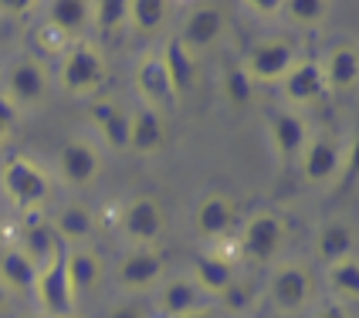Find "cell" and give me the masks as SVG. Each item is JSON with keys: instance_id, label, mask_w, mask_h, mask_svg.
<instances>
[{"instance_id": "1", "label": "cell", "mask_w": 359, "mask_h": 318, "mask_svg": "<svg viewBox=\"0 0 359 318\" xmlns=\"http://www.w3.org/2000/svg\"><path fill=\"white\" fill-rule=\"evenodd\" d=\"M0 190L18 207L20 214H41L55 193V183L48 170L31 156H7L0 163Z\"/></svg>"}, {"instance_id": "2", "label": "cell", "mask_w": 359, "mask_h": 318, "mask_svg": "<svg viewBox=\"0 0 359 318\" xmlns=\"http://www.w3.org/2000/svg\"><path fill=\"white\" fill-rule=\"evenodd\" d=\"M105 85V55L95 41L79 38L58 64V88L72 99H99Z\"/></svg>"}, {"instance_id": "3", "label": "cell", "mask_w": 359, "mask_h": 318, "mask_svg": "<svg viewBox=\"0 0 359 318\" xmlns=\"http://www.w3.org/2000/svg\"><path fill=\"white\" fill-rule=\"evenodd\" d=\"M4 99L11 102L18 112H34L41 109L48 95H51V71L48 61L38 55H18L4 71V85H0Z\"/></svg>"}, {"instance_id": "4", "label": "cell", "mask_w": 359, "mask_h": 318, "mask_svg": "<svg viewBox=\"0 0 359 318\" xmlns=\"http://www.w3.org/2000/svg\"><path fill=\"white\" fill-rule=\"evenodd\" d=\"M316 298V275L302 261H278L268 281V301L281 315H299Z\"/></svg>"}, {"instance_id": "5", "label": "cell", "mask_w": 359, "mask_h": 318, "mask_svg": "<svg viewBox=\"0 0 359 318\" xmlns=\"http://www.w3.org/2000/svg\"><path fill=\"white\" fill-rule=\"evenodd\" d=\"M285 247V220L275 210H255L238 234V258L248 264H271Z\"/></svg>"}, {"instance_id": "6", "label": "cell", "mask_w": 359, "mask_h": 318, "mask_svg": "<svg viewBox=\"0 0 359 318\" xmlns=\"http://www.w3.org/2000/svg\"><path fill=\"white\" fill-rule=\"evenodd\" d=\"M342 163H346V149H342L339 136L336 132H312L299 156V173L309 186L329 190L342 177Z\"/></svg>"}, {"instance_id": "7", "label": "cell", "mask_w": 359, "mask_h": 318, "mask_svg": "<svg viewBox=\"0 0 359 318\" xmlns=\"http://www.w3.org/2000/svg\"><path fill=\"white\" fill-rule=\"evenodd\" d=\"M119 227L133 247H142V251L156 247V240L166 234V210H163L160 197H153V193L129 197L122 207Z\"/></svg>"}, {"instance_id": "8", "label": "cell", "mask_w": 359, "mask_h": 318, "mask_svg": "<svg viewBox=\"0 0 359 318\" xmlns=\"http://www.w3.org/2000/svg\"><path fill=\"white\" fill-rule=\"evenodd\" d=\"M299 48H295V41L288 38H264L258 41L251 51H248V58L241 61L244 64V71H248V78L255 81V85H275L281 81L288 71H292V64L299 61Z\"/></svg>"}, {"instance_id": "9", "label": "cell", "mask_w": 359, "mask_h": 318, "mask_svg": "<svg viewBox=\"0 0 359 318\" xmlns=\"http://www.w3.org/2000/svg\"><path fill=\"white\" fill-rule=\"evenodd\" d=\"M102 177V153L99 146L85 136H72L65 139L58 149V179L72 190H88L95 186Z\"/></svg>"}, {"instance_id": "10", "label": "cell", "mask_w": 359, "mask_h": 318, "mask_svg": "<svg viewBox=\"0 0 359 318\" xmlns=\"http://www.w3.org/2000/svg\"><path fill=\"white\" fill-rule=\"evenodd\" d=\"M133 88L140 95V105H149V109H156L163 116L170 109H177V102H180V95L173 92V81L166 75V64H163L160 51L140 55L136 68H133Z\"/></svg>"}, {"instance_id": "11", "label": "cell", "mask_w": 359, "mask_h": 318, "mask_svg": "<svg viewBox=\"0 0 359 318\" xmlns=\"http://www.w3.org/2000/svg\"><path fill=\"white\" fill-rule=\"evenodd\" d=\"M224 34H227V11L220 4H197L183 18V27H180L177 41L194 58H200L203 51H210L214 44H220Z\"/></svg>"}, {"instance_id": "12", "label": "cell", "mask_w": 359, "mask_h": 318, "mask_svg": "<svg viewBox=\"0 0 359 318\" xmlns=\"http://www.w3.org/2000/svg\"><path fill=\"white\" fill-rule=\"evenodd\" d=\"M34 301H38L41 315L44 318H68L75 315V291H72V284L65 278V264H61V254L58 258H51L44 268H38V281H34Z\"/></svg>"}, {"instance_id": "13", "label": "cell", "mask_w": 359, "mask_h": 318, "mask_svg": "<svg viewBox=\"0 0 359 318\" xmlns=\"http://www.w3.org/2000/svg\"><path fill=\"white\" fill-rule=\"evenodd\" d=\"M166 275V261L156 247L142 251L133 247L126 258L116 264V284H119L126 295H142V291H153Z\"/></svg>"}, {"instance_id": "14", "label": "cell", "mask_w": 359, "mask_h": 318, "mask_svg": "<svg viewBox=\"0 0 359 318\" xmlns=\"http://www.w3.org/2000/svg\"><path fill=\"white\" fill-rule=\"evenodd\" d=\"M312 254L325 268L349 258V254H356V223H353V217L332 214V217L322 220L316 227V237H312Z\"/></svg>"}, {"instance_id": "15", "label": "cell", "mask_w": 359, "mask_h": 318, "mask_svg": "<svg viewBox=\"0 0 359 318\" xmlns=\"http://www.w3.org/2000/svg\"><path fill=\"white\" fill-rule=\"evenodd\" d=\"M281 85V95L285 102L299 112L305 105H316L329 95V88H325V78H322V64L316 58H299L292 64V71L278 81Z\"/></svg>"}, {"instance_id": "16", "label": "cell", "mask_w": 359, "mask_h": 318, "mask_svg": "<svg viewBox=\"0 0 359 318\" xmlns=\"http://www.w3.org/2000/svg\"><path fill=\"white\" fill-rule=\"evenodd\" d=\"M61 264H65V278L72 284L75 298H88L102 288L105 278V264H102L99 251L92 244H81V247H65L61 251Z\"/></svg>"}, {"instance_id": "17", "label": "cell", "mask_w": 359, "mask_h": 318, "mask_svg": "<svg viewBox=\"0 0 359 318\" xmlns=\"http://www.w3.org/2000/svg\"><path fill=\"white\" fill-rule=\"evenodd\" d=\"M170 139V125L166 116L149 109V105H136L129 109V142H126V153H136V156H156Z\"/></svg>"}, {"instance_id": "18", "label": "cell", "mask_w": 359, "mask_h": 318, "mask_svg": "<svg viewBox=\"0 0 359 318\" xmlns=\"http://www.w3.org/2000/svg\"><path fill=\"white\" fill-rule=\"evenodd\" d=\"M234 220H238V203L227 193H203L194 210V230L200 240H224L234 230Z\"/></svg>"}, {"instance_id": "19", "label": "cell", "mask_w": 359, "mask_h": 318, "mask_svg": "<svg viewBox=\"0 0 359 318\" xmlns=\"http://www.w3.org/2000/svg\"><path fill=\"white\" fill-rule=\"evenodd\" d=\"M309 122L302 119V112L295 109H278L271 119H268V139H271V149L275 156L288 166V163H299L302 149L309 142Z\"/></svg>"}, {"instance_id": "20", "label": "cell", "mask_w": 359, "mask_h": 318, "mask_svg": "<svg viewBox=\"0 0 359 318\" xmlns=\"http://www.w3.org/2000/svg\"><path fill=\"white\" fill-rule=\"evenodd\" d=\"M88 119L95 125L102 146H109L112 153H126V142H129V109L119 99H109V95L92 99Z\"/></svg>"}, {"instance_id": "21", "label": "cell", "mask_w": 359, "mask_h": 318, "mask_svg": "<svg viewBox=\"0 0 359 318\" xmlns=\"http://www.w3.org/2000/svg\"><path fill=\"white\" fill-rule=\"evenodd\" d=\"M95 227H99L95 210H92L88 203H81V200H72V203L58 207L55 217H51V230H55V237L61 240V247H81V244H92Z\"/></svg>"}, {"instance_id": "22", "label": "cell", "mask_w": 359, "mask_h": 318, "mask_svg": "<svg viewBox=\"0 0 359 318\" xmlns=\"http://www.w3.org/2000/svg\"><path fill=\"white\" fill-rule=\"evenodd\" d=\"M190 281L197 284L200 295L207 298H220L234 281H238V261L220 254V251H207L194 261V271H190Z\"/></svg>"}, {"instance_id": "23", "label": "cell", "mask_w": 359, "mask_h": 318, "mask_svg": "<svg viewBox=\"0 0 359 318\" xmlns=\"http://www.w3.org/2000/svg\"><path fill=\"white\" fill-rule=\"evenodd\" d=\"M18 240H20V254H27V261L34 264V268H44L51 258H58L61 251V240L55 237V230H51V220H44L41 214H27L24 223H20L18 230Z\"/></svg>"}, {"instance_id": "24", "label": "cell", "mask_w": 359, "mask_h": 318, "mask_svg": "<svg viewBox=\"0 0 359 318\" xmlns=\"http://www.w3.org/2000/svg\"><path fill=\"white\" fill-rule=\"evenodd\" d=\"M322 64V78H325V88L329 92H353L359 85V51L356 44H336L325 58L319 61Z\"/></svg>"}, {"instance_id": "25", "label": "cell", "mask_w": 359, "mask_h": 318, "mask_svg": "<svg viewBox=\"0 0 359 318\" xmlns=\"http://www.w3.org/2000/svg\"><path fill=\"white\" fill-rule=\"evenodd\" d=\"M38 281V268L20 254L18 247H0V288L14 298V295H31Z\"/></svg>"}, {"instance_id": "26", "label": "cell", "mask_w": 359, "mask_h": 318, "mask_svg": "<svg viewBox=\"0 0 359 318\" xmlns=\"http://www.w3.org/2000/svg\"><path fill=\"white\" fill-rule=\"evenodd\" d=\"M200 298L203 295L190 281V275H180V278L163 281L160 295H156V312H160V318H183L187 312L200 308Z\"/></svg>"}, {"instance_id": "27", "label": "cell", "mask_w": 359, "mask_h": 318, "mask_svg": "<svg viewBox=\"0 0 359 318\" xmlns=\"http://www.w3.org/2000/svg\"><path fill=\"white\" fill-rule=\"evenodd\" d=\"M44 20L58 27L65 38L79 41V34H85L92 20V0H51L44 4Z\"/></svg>"}, {"instance_id": "28", "label": "cell", "mask_w": 359, "mask_h": 318, "mask_svg": "<svg viewBox=\"0 0 359 318\" xmlns=\"http://www.w3.org/2000/svg\"><path fill=\"white\" fill-rule=\"evenodd\" d=\"M160 58H163V64H166L170 81H173V92H177V95H187V92L197 85V58H194L177 38H170L163 44Z\"/></svg>"}, {"instance_id": "29", "label": "cell", "mask_w": 359, "mask_h": 318, "mask_svg": "<svg viewBox=\"0 0 359 318\" xmlns=\"http://www.w3.org/2000/svg\"><path fill=\"white\" fill-rule=\"evenodd\" d=\"M170 14H173L170 0H129V27L136 34H146V38L160 34Z\"/></svg>"}, {"instance_id": "30", "label": "cell", "mask_w": 359, "mask_h": 318, "mask_svg": "<svg viewBox=\"0 0 359 318\" xmlns=\"http://www.w3.org/2000/svg\"><path fill=\"white\" fill-rule=\"evenodd\" d=\"M325 281H329V291L336 295V301H342V305H356V298H359V258L349 254V258L329 264V268H325Z\"/></svg>"}, {"instance_id": "31", "label": "cell", "mask_w": 359, "mask_h": 318, "mask_svg": "<svg viewBox=\"0 0 359 318\" xmlns=\"http://www.w3.org/2000/svg\"><path fill=\"white\" fill-rule=\"evenodd\" d=\"M102 38H116L129 27V0H92V20Z\"/></svg>"}, {"instance_id": "32", "label": "cell", "mask_w": 359, "mask_h": 318, "mask_svg": "<svg viewBox=\"0 0 359 318\" xmlns=\"http://www.w3.org/2000/svg\"><path fill=\"white\" fill-rule=\"evenodd\" d=\"M220 92H224V102H227L234 112H244V109L255 102V81L248 78L244 64H231V68L224 71Z\"/></svg>"}, {"instance_id": "33", "label": "cell", "mask_w": 359, "mask_h": 318, "mask_svg": "<svg viewBox=\"0 0 359 318\" xmlns=\"http://www.w3.org/2000/svg\"><path fill=\"white\" fill-rule=\"evenodd\" d=\"M285 11H288V18H292V24L295 27H322L325 20H329V4L325 0H288L285 4Z\"/></svg>"}, {"instance_id": "34", "label": "cell", "mask_w": 359, "mask_h": 318, "mask_svg": "<svg viewBox=\"0 0 359 318\" xmlns=\"http://www.w3.org/2000/svg\"><path fill=\"white\" fill-rule=\"evenodd\" d=\"M34 44H38V51H41L38 58H41V61H48V58H65V51H68V48L75 44V41L65 38L58 27H51V24L44 20L38 31H34Z\"/></svg>"}, {"instance_id": "35", "label": "cell", "mask_w": 359, "mask_h": 318, "mask_svg": "<svg viewBox=\"0 0 359 318\" xmlns=\"http://www.w3.org/2000/svg\"><path fill=\"white\" fill-rule=\"evenodd\" d=\"M220 308H227V312H234V315H241V312H248V308H255V301H258V288L251 284V281H234L224 295H220Z\"/></svg>"}, {"instance_id": "36", "label": "cell", "mask_w": 359, "mask_h": 318, "mask_svg": "<svg viewBox=\"0 0 359 318\" xmlns=\"http://www.w3.org/2000/svg\"><path fill=\"white\" fill-rule=\"evenodd\" d=\"M38 7L34 0H0V18H31Z\"/></svg>"}, {"instance_id": "37", "label": "cell", "mask_w": 359, "mask_h": 318, "mask_svg": "<svg viewBox=\"0 0 359 318\" xmlns=\"http://www.w3.org/2000/svg\"><path fill=\"white\" fill-rule=\"evenodd\" d=\"M312 318H353V312H349V305H342V301L332 298V301H325V305H319Z\"/></svg>"}, {"instance_id": "38", "label": "cell", "mask_w": 359, "mask_h": 318, "mask_svg": "<svg viewBox=\"0 0 359 318\" xmlns=\"http://www.w3.org/2000/svg\"><path fill=\"white\" fill-rule=\"evenodd\" d=\"M248 11H255L258 18H278V11H285L281 0H251Z\"/></svg>"}, {"instance_id": "39", "label": "cell", "mask_w": 359, "mask_h": 318, "mask_svg": "<svg viewBox=\"0 0 359 318\" xmlns=\"http://www.w3.org/2000/svg\"><path fill=\"white\" fill-rule=\"evenodd\" d=\"M105 318H146V315H142V308H136V305H116Z\"/></svg>"}, {"instance_id": "40", "label": "cell", "mask_w": 359, "mask_h": 318, "mask_svg": "<svg viewBox=\"0 0 359 318\" xmlns=\"http://www.w3.org/2000/svg\"><path fill=\"white\" fill-rule=\"evenodd\" d=\"M18 109H14V105H11V102L4 99V92H0V122H7V125H14V122H18Z\"/></svg>"}, {"instance_id": "41", "label": "cell", "mask_w": 359, "mask_h": 318, "mask_svg": "<svg viewBox=\"0 0 359 318\" xmlns=\"http://www.w3.org/2000/svg\"><path fill=\"white\" fill-rule=\"evenodd\" d=\"M183 318H217V312H214V308H203V305H200V308H194V312H187Z\"/></svg>"}, {"instance_id": "42", "label": "cell", "mask_w": 359, "mask_h": 318, "mask_svg": "<svg viewBox=\"0 0 359 318\" xmlns=\"http://www.w3.org/2000/svg\"><path fill=\"white\" fill-rule=\"evenodd\" d=\"M7 312H11V295H7V291L0 288V318L7 315Z\"/></svg>"}, {"instance_id": "43", "label": "cell", "mask_w": 359, "mask_h": 318, "mask_svg": "<svg viewBox=\"0 0 359 318\" xmlns=\"http://www.w3.org/2000/svg\"><path fill=\"white\" fill-rule=\"evenodd\" d=\"M11 129H14V125L0 122V149H4V146H7V139H11Z\"/></svg>"}, {"instance_id": "44", "label": "cell", "mask_w": 359, "mask_h": 318, "mask_svg": "<svg viewBox=\"0 0 359 318\" xmlns=\"http://www.w3.org/2000/svg\"><path fill=\"white\" fill-rule=\"evenodd\" d=\"M18 318H44V315H41V312H20Z\"/></svg>"}, {"instance_id": "45", "label": "cell", "mask_w": 359, "mask_h": 318, "mask_svg": "<svg viewBox=\"0 0 359 318\" xmlns=\"http://www.w3.org/2000/svg\"><path fill=\"white\" fill-rule=\"evenodd\" d=\"M68 318H81V315H79V312H75V315H68Z\"/></svg>"}, {"instance_id": "46", "label": "cell", "mask_w": 359, "mask_h": 318, "mask_svg": "<svg viewBox=\"0 0 359 318\" xmlns=\"http://www.w3.org/2000/svg\"><path fill=\"white\" fill-rule=\"evenodd\" d=\"M0 85H4V75H0Z\"/></svg>"}]
</instances>
